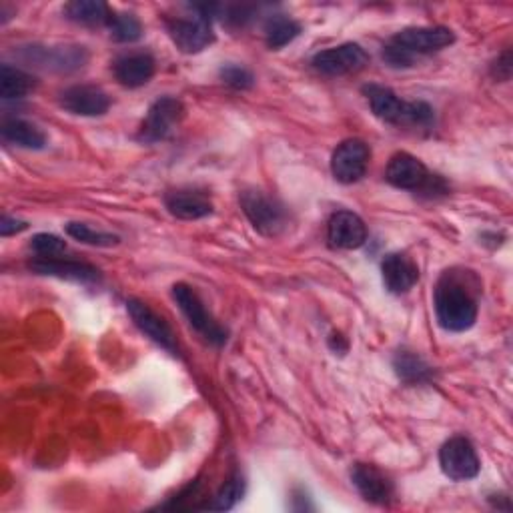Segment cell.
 <instances>
[{
	"label": "cell",
	"mask_w": 513,
	"mask_h": 513,
	"mask_svg": "<svg viewBox=\"0 0 513 513\" xmlns=\"http://www.w3.org/2000/svg\"><path fill=\"white\" fill-rule=\"evenodd\" d=\"M393 369L405 383H425L433 377V369L413 351H399L393 359Z\"/></svg>",
	"instance_id": "cell-25"
},
{
	"label": "cell",
	"mask_w": 513,
	"mask_h": 513,
	"mask_svg": "<svg viewBox=\"0 0 513 513\" xmlns=\"http://www.w3.org/2000/svg\"><path fill=\"white\" fill-rule=\"evenodd\" d=\"M67 235L73 237L79 243L93 245V247H115L119 243L117 235L105 233V231H95L85 223H69L67 225Z\"/></svg>",
	"instance_id": "cell-28"
},
{
	"label": "cell",
	"mask_w": 513,
	"mask_h": 513,
	"mask_svg": "<svg viewBox=\"0 0 513 513\" xmlns=\"http://www.w3.org/2000/svg\"><path fill=\"white\" fill-rule=\"evenodd\" d=\"M439 465L445 477H449L451 481H469L477 477L481 469V461L473 443L459 435L443 443L439 451Z\"/></svg>",
	"instance_id": "cell-5"
},
{
	"label": "cell",
	"mask_w": 513,
	"mask_h": 513,
	"mask_svg": "<svg viewBox=\"0 0 513 513\" xmlns=\"http://www.w3.org/2000/svg\"><path fill=\"white\" fill-rule=\"evenodd\" d=\"M371 149L361 139L343 141L331 157V173L343 185H353L361 181L369 169Z\"/></svg>",
	"instance_id": "cell-8"
},
{
	"label": "cell",
	"mask_w": 513,
	"mask_h": 513,
	"mask_svg": "<svg viewBox=\"0 0 513 513\" xmlns=\"http://www.w3.org/2000/svg\"><path fill=\"white\" fill-rule=\"evenodd\" d=\"M477 297L467 285L465 275L443 273L435 287V315L439 327L451 333H463L477 321Z\"/></svg>",
	"instance_id": "cell-1"
},
{
	"label": "cell",
	"mask_w": 513,
	"mask_h": 513,
	"mask_svg": "<svg viewBox=\"0 0 513 513\" xmlns=\"http://www.w3.org/2000/svg\"><path fill=\"white\" fill-rule=\"evenodd\" d=\"M27 229H29L27 221H21V219L9 217V215H3V219H0V235L3 237H11V235L23 233Z\"/></svg>",
	"instance_id": "cell-32"
},
{
	"label": "cell",
	"mask_w": 513,
	"mask_h": 513,
	"mask_svg": "<svg viewBox=\"0 0 513 513\" xmlns=\"http://www.w3.org/2000/svg\"><path fill=\"white\" fill-rule=\"evenodd\" d=\"M383 285L389 293H407L419 281L417 265L403 253H389L381 263Z\"/></svg>",
	"instance_id": "cell-17"
},
{
	"label": "cell",
	"mask_w": 513,
	"mask_h": 513,
	"mask_svg": "<svg viewBox=\"0 0 513 513\" xmlns=\"http://www.w3.org/2000/svg\"><path fill=\"white\" fill-rule=\"evenodd\" d=\"M351 481L369 503L387 505L393 497V481L371 463H355L351 469Z\"/></svg>",
	"instance_id": "cell-15"
},
{
	"label": "cell",
	"mask_w": 513,
	"mask_h": 513,
	"mask_svg": "<svg viewBox=\"0 0 513 513\" xmlns=\"http://www.w3.org/2000/svg\"><path fill=\"white\" fill-rule=\"evenodd\" d=\"M61 107L79 117H101L111 109L109 95L95 85H75L61 93Z\"/></svg>",
	"instance_id": "cell-12"
},
{
	"label": "cell",
	"mask_w": 513,
	"mask_h": 513,
	"mask_svg": "<svg viewBox=\"0 0 513 513\" xmlns=\"http://www.w3.org/2000/svg\"><path fill=\"white\" fill-rule=\"evenodd\" d=\"M29 269L39 275H51L85 285L101 281V271L97 267L81 261H67L61 257H37L29 263Z\"/></svg>",
	"instance_id": "cell-14"
},
{
	"label": "cell",
	"mask_w": 513,
	"mask_h": 513,
	"mask_svg": "<svg viewBox=\"0 0 513 513\" xmlns=\"http://www.w3.org/2000/svg\"><path fill=\"white\" fill-rule=\"evenodd\" d=\"M185 117V107L179 99L175 97H163L155 101L139 129L137 139L141 143H159L165 141L173 129L181 123Z\"/></svg>",
	"instance_id": "cell-6"
},
{
	"label": "cell",
	"mask_w": 513,
	"mask_h": 513,
	"mask_svg": "<svg viewBox=\"0 0 513 513\" xmlns=\"http://www.w3.org/2000/svg\"><path fill=\"white\" fill-rule=\"evenodd\" d=\"M0 135H3V141L11 145L33 151H41L49 143L47 135L37 125L25 119H5L3 125H0Z\"/></svg>",
	"instance_id": "cell-20"
},
{
	"label": "cell",
	"mask_w": 513,
	"mask_h": 513,
	"mask_svg": "<svg viewBox=\"0 0 513 513\" xmlns=\"http://www.w3.org/2000/svg\"><path fill=\"white\" fill-rule=\"evenodd\" d=\"M391 43L409 55L437 53L455 43V35L447 27H409L399 31Z\"/></svg>",
	"instance_id": "cell-10"
},
{
	"label": "cell",
	"mask_w": 513,
	"mask_h": 513,
	"mask_svg": "<svg viewBox=\"0 0 513 513\" xmlns=\"http://www.w3.org/2000/svg\"><path fill=\"white\" fill-rule=\"evenodd\" d=\"M221 79L225 85H229L231 89L237 91H247L255 85V77L249 69L241 67V65H227L221 69Z\"/></svg>",
	"instance_id": "cell-30"
},
{
	"label": "cell",
	"mask_w": 513,
	"mask_h": 513,
	"mask_svg": "<svg viewBox=\"0 0 513 513\" xmlns=\"http://www.w3.org/2000/svg\"><path fill=\"white\" fill-rule=\"evenodd\" d=\"M165 207L173 217L181 221H197L213 213L211 199L195 189H179L167 193Z\"/></svg>",
	"instance_id": "cell-18"
},
{
	"label": "cell",
	"mask_w": 513,
	"mask_h": 513,
	"mask_svg": "<svg viewBox=\"0 0 513 513\" xmlns=\"http://www.w3.org/2000/svg\"><path fill=\"white\" fill-rule=\"evenodd\" d=\"M367 63H369L367 53L355 43H347V45H341L335 49L321 51L311 61L313 69L325 77L353 75V73L363 71L367 67Z\"/></svg>",
	"instance_id": "cell-9"
},
{
	"label": "cell",
	"mask_w": 513,
	"mask_h": 513,
	"mask_svg": "<svg viewBox=\"0 0 513 513\" xmlns=\"http://www.w3.org/2000/svg\"><path fill=\"white\" fill-rule=\"evenodd\" d=\"M173 297L183 311V315L189 319L191 327L209 343L223 345L227 341V331L215 321V317L207 311L201 297L195 293V289L187 283H177L173 287Z\"/></svg>",
	"instance_id": "cell-4"
},
{
	"label": "cell",
	"mask_w": 513,
	"mask_h": 513,
	"mask_svg": "<svg viewBox=\"0 0 513 513\" xmlns=\"http://www.w3.org/2000/svg\"><path fill=\"white\" fill-rule=\"evenodd\" d=\"M301 33V25L289 17L275 15L265 23V43L271 51H279L293 43Z\"/></svg>",
	"instance_id": "cell-24"
},
{
	"label": "cell",
	"mask_w": 513,
	"mask_h": 513,
	"mask_svg": "<svg viewBox=\"0 0 513 513\" xmlns=\"http://www.w3.org/2000/svg\"><path fill=\"white\" fill-rule=\"evenodd\" d=\"M109 29L117 43H135L143 37V25L131 13H113Z\"/></svg>",
	"instance_id": "cell-27"
},
{
	"label": "cell",
	"mask_w": 513,
	"mask_h": 513,
	"mask_svg": "<svg viewBox=\"0 0 513 513\" xmlns=\"http://www.w3.org/2000/svg\"><path fill=\"white\" fill-rule=\"evenodd\" d=\"M115 77L123 87L139 89L147 85L155 75V59L149 53H129L121 59H117Z\"/></svg>",
	"instance_id": "cell-19"
},
{
	"label": "cell",
	"mask_w": 513,
	"mask_h": 513,
	"mask_svg": "<svg viewBox=\"0 0 513 513\" xmlns=\"http://www.w3.org/2000/svg\"><path fill=\"white\" fill-rule=\"evenodd\" d=\"M127 311L131 315V319L135 321V325L151 339L155 341L159 347H163L165 351H169L171 355L179 353V345L175 339L173 329L169 327V323L157 315L147 303L139 301V299H129L127 301Z\"/></svg>",
	"instance_id": "cell-11"
},
{
	"label": "cell",
	"mask_w": 513,
	"mask_h": 513,
	"mask_svg": "<svg viewBox=\"0 0 513 513\" xmlns=\"http://www.w3.org/2000/svg\"><path fill=\"white\" fill-rule=\"evenodd\" d=\"M241 207L249 223L265 237H277L287 227L285 207L263 191H245L241 195Z\"/></svg>",
	"instance_id": "cell-3"
},
{
	"label": "cell",
	"mask_w": 513,
	"mask_h": 513,
	"mask_svg": "<svg viewBox=\"0 0 513 513\" xmlns=\"http://www.w3.org/2000/svg\"><path fill=\"white\" fill-rule=\"evenodd\" d=\"M167 31H169L171 41L177 45V49L187 55H197L215 43L211 19L199 11L195 17L169 21Z\"/></svg>",
	"instance_id": "cell-7"
},
{
	"label": "cell",
	"mask_w": 513,
	"mask_h": 513,
	"mask_svg": "<svg viewBox=\"0 0 513 513\" xmlns=\"http://www.w3.org/2000/svg\"><path fill=\"white\" fill-rule=\"evenodd\" d=\"M245 493V481H243V475L241 473H233L223 485L221 489L205 503L201 505L199 509H209V511H227V509H233L241 497Z\"/></svg>",
	"instance_id": "cell-26"
},
{
	"label": "cell",
	"mask_w": 513,
	"mask_h": 513,
	"mask_svg": "<svg viewBox=\"0 0 513 513\" xmlns=\"http://www.w3.org/2000/svg\"><path fill=\"white\" fill-rule=\"evenodd\" d=\"M369 107L377 119L395 127H431L435 121L433 109L421 101H401L391 89L381 85H367L363 89Z\"/></svg>",
	"instance_id": "cell-2"
},
{
	"label": "cell",
	"mask_w": 513,
	"mask_h": 513,
	"mask_svg": "<svg viewBox=\"0 0 513 513\" xmlns=\"http://www.w3.org/2000/svg\"><path fill=\"white\" fill-rule=\"evenodd\" d=\"M327 239L335 249H359L367 241V227L359 215L351 211H339L329 219Z\"/></svg>",
	"instance_id": "cell-16"
},
{
	"label": "cell",
	"mask_w": 513,
	"mask_h": 513,
	"mask_svg": "<svg viewBox=\"0 0 513 513\" xmlns=\"http://www.w3.org/2000/svg\"><path fill=\"white\" fill-rule=\"evenodd\" d=\"M35 85L37 83L29 73L9 65V63L0 67V97H3L5 101H15V99L27 97L29 93L35 91Z\"/></svg>",
	"instance_id": "cell-23"
},
{
	"label": "cell",
	"mask_w": 513,
	"mask_h": 513,
	"mask_svg": "<svg viewBox=\"0 0 513 513\" xmlns=\"http://www.w3.org/2000/svg\"><path fill=\"white\" fill-rule=\"evenodd\" d=\"M65 15L69 21L85 27L109 25L113 19V11L101 0H75L65 7Z\"/></svg>",
	"instance_id": "cell-22"
},
{
	"label": "cell",
	"mask_w": 513,
	"mask_h": 513,
	"mask_svg": "<svg viewBox=\"0 0 513 513\" xmlns=\"http://www.w3.org/2000/svg\"><path fill=\"white\" fill-rule=\"evenodd\" d=\"M31 247L39 257H59L67 251V243L53 233L35 235L31 241Z\"/></svg>",
	"instance_id": "cell-29"
},
{
	"label": "cell",
	"mask_w": 513,
	"mask_h": 513,
	"mask_svg": "<svg viewBox=\"0 0 513 513\" xmlns=\"http://www.w3.org/2000/svg\"><path fill=\"white\" fill-rule=\"evenodd\" d=\"M385 179L389 185L403 191H417L431 185V175L427 167L409 153H397L391 157Z\"/></svg>",
	"instance_id": "cell-13"
},
{
	"label": "cell",
	"mask_w": 513,
	"mask_h": 513,
	"mask_svg": "<svg viewBox=\"0 0 513 513\" xmlns=\"http://www.w3.org/2000/svg\"><path fill=\"white\" fill-rule=\"evenodd\" d=\"M383 61H385L389 67H393V69H405V67H411V65H413L415 57L409 55L407 51L395 47V45L391 43V45L385 47V51H383Z\"/></svg>",
	"instance_id": "cell-31"
},
{
	"label": "cell",
	"mask_w": 513,
	"mask_h": 513,
	"mask_svg": "<svg viewBox=\"0 0 513 513\" xmlns=\"http://www.w3.org/2000/svg\"><path fill=\"white\" fill-rule=\"evenodd\" d=\"M27 59L39 63L41 67L69 71V69L83 67V63L87 61V53L83 51V47H73V49H69V47H61V49L31 47Z\"/></svg>",
	"instance_id": "cell-21"
}]
</instances>
